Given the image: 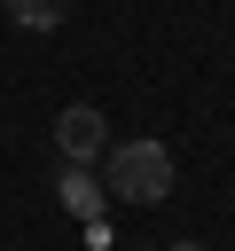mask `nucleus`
Returning <instances> with one entry per match:
<instances>
[{
    "label": "nucleus",
    "instance_id": "obj_1",
    "mask_svg": "<svg viewBox=\"0 0 235 251\" xmlns=\"http://www.w3.org/2000/svg\"><path fill=\"white\" fill-rule=\"evenodd\" d=\"M102 188H110L118 204H164V196H172V149H164V141H110Z\"/></svg>",
    "mask_w": 235,
    "mask_h": 251
},
{
    "label": "nucleus",
    "instance_id": "obj_2",
    "mask_svg": "<svg viewBox=\"0 0 235 251\" xmlns=\"http://www.w3.org/2000/svg\"><path fill=\"white\" fill-rule=\"evenodd\" d=\"M55 149H63L78 173L102 165V157H110V126H102V110H94V102H70V110L55 118Z\"/></svg>",
    "mask_w": 235,
    "mask_h": 251
},
{
    "label": "nucleus",
    "instance_id": "obj_3",
    "mask_svg": "<svg viewBox=\"0 0 235 251\" xmlns=\"http://www.w3.org/2000/svg\"><path fill=\"white\" fill-rule=\"evenodd\" d=\"M16 8V24H31V31H55L63 24V0H8Z\"/></svg>",
    "mask_w": 235,
    "mask_h": 251
},
{
    "label": "nucleus",
    "instance_id": "obj_4",
    "mask_svg": "<svg viewBox=\"0 0 235 251\" xmlns=\"http://www.w3.org/2000/svg\"><path fill=\"white\" fill-rule=\"evenodd\" d=\"M63 204H70V212H94V180H86V173H78V165H70V173H63Z\"/></svg>",
    "mask_w": 235,
    "mask_h": 251
},
{
    "label": "nucleus",
    "instance_id": "obj_5",
    "mask_svg": "<svg viewBox=\"0 0 235 251\" xmlns=\"http://www.w3.org/2000/svg\"><path fill=\"white\" fill-rule=\"evenodd\" d=\"M172 251H204V243H172Z\"/></svg>",
    "mask_w": 235,
    "mask_h": 251
}]
</instances>
